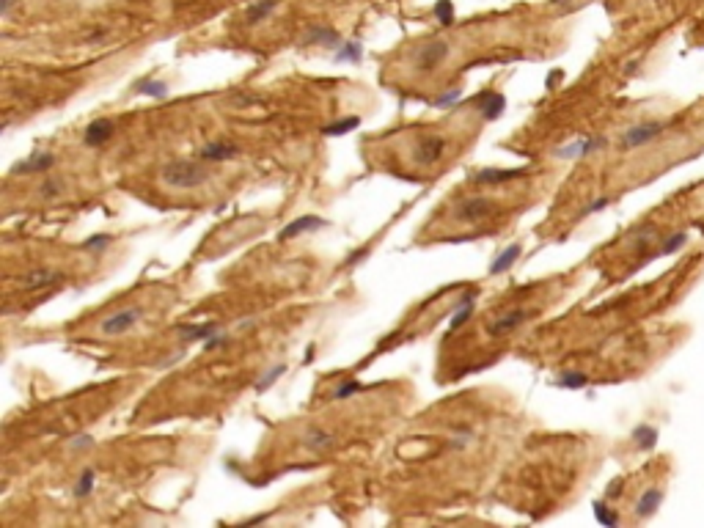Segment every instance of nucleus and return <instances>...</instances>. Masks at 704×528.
<instances>
[{"label":"nucleus","mask_w":704,"mask_h":528,"mask_svg":"<svg viewBox=\"0 0 704 528\" xmlns=\"http://www.w3.org/2000/svg\"><path fill=\"white\" fill-rule=\"evenodd\" d=\"M204 160H168L160 171V179L171 190H196L207 182Z\"/></svg>","instance_id":"nucleus-1"},{"label":"nucleus","mask_w":704,"mask_h":528,"mask_svg":"<svg viewBox=\"0 0 704 528\" xmlns=\"http://www.w3.org/2000/svg\"><path fill=\"white\" fill-rule=\"evenodd\" d=\"M666 129H668V121H641V124H636V127H630V129H625V132H622L619 146H622V149H627V151L641 149V146H646V143L657 140Z\"/></svg>","instance_id":"nucleus-2"},{"label":"nucleus","mask_w":704,"mask_h":528,"mask_svg":"<svg viewBox=\"0 0 704 528\" xmlns=\"http://www.w3.org/2000/svg\"><path fill=\"white\" fill-rule=\"evenodd\" d=\"M449 55H451V45L443 42V39H435V42H427V45H421V47L416 50L413 64H416L418 72L427 75V72H435L438 66H443Z\"/></svg>","instance_id":"nucleus-3"},{"label":"nucleus","mask_w":704,"mask_h":528,"mask_svg":"<svg viewBox=\"0 0 704 528\" xmlns=\"http://www.w3.org/2000/svg\"><path fill=\"white\" fill-rule=\"evenodd\" d=\"M495 215V201L487 196H468L457 207V221L460 223H481Z\"/></svg>","instance_id":"nucleus-4"},{"label":"nucleus","mask_w":704,"mask_h":528,"mask_svg":"<svg viewBox=\"0 0 704 528\" xmlns=\"http://www.w3.org/2000/svg\"><path fill=\"white\" fill-rule=\"evenodd\" d=\"M140 319H143V308H140V305H129V308H121V311L110 314V316L99 325V333H102V336H121V333L132 330Z\"/></svg>","instance_id":"nucleus-5"},{"label":"nucleus","mask_w":704,"mask_h":528,"mask_svg":"<svg viewBox=\"0 0 704 528\" xmlns=\"http://www.w3.org/2000/svg\"><path fill=\"white\" fill-rule=\"evenodd\" d=\"M446 138L443 135H424L416 146H413V160L418 162V165H424V168H429V165H435V162H440L443 160V154H446Z\"/></svg>","instance_id":"nucleus-6"},{"label":"nucleus","mask_w":704,"mask_h":528,"mask_svg":"<svg viewBox=\"0 0 704 528\" xmlns=\"http://www.w3.org/2000/svg\"><path fill=\"white\" fill-rule=\"evenodd\" d=\"M525 173H528L525 168H481V171H476L473 182L476 185H506V182L520 179Z\"/></svg>","instance_id":"nucleus-7"},{"label":"nucleus","mask_w":704,"mask_h":528,"mask_svg":"<svg viewBox=\"0 0 704 528\" xmlns=\"http://www.w3.org/2000/svg\"><path fill=\"white\" fill-rule=\"evenodd\" d=\"M64 278L61 270H53V267H34L31 273H25L20 278V289L25 292H34V289H45V286H53Z\"/></svg>","instance_id":"nucleus-8"},{"label":"nucleus","mask_w":704,"mask_h":528,"mask_svg":"<svg viewBox=\"0 0 704 528\" xmlns=\"http://www.w3.org/2000/svg\"><path fill=\"white\" fill-rule=\"evenodd\" d=\"M240 154V146L237 143H229V140H210L201 146L199 151V160L204 162H229Z\"/></svg>","instance_id":"nucleus-9"},{"label":"nucleus","mask_w":704,"mask_h":528,"mask_svg":"<svg viewBox=\"0 0 704 528\" xmlns=\"http://www.w3.org/2000/svg\"><path fill=\"white\" fill-rule=\"evenodd\" d=\"M113 132H116V124H113L110 118H94V121L86 127V132H83V143L91 146V149L105 146V143L113 138Z\"/></svg>","instance_id":"nucleus-10"},{"label":"nucleus","mask_w":704,"mask_h":528,"mask_svg":"<svg viewBox=\"0 0 704 528\" xmlns=\"http://www.w3.org/2000/svg\"><path fill=\"white\" fill-rule=\"evenodd\" d=\"M325 226H327V221H322V218H316V215H303V218L292 221L289 226H284V229L278 231V240L286 242V240H294V237H300V234H305V231H319V229H325Z\"/></svg>","instance_id":"nucleus-11"},{"label":"nucleus","mask_w":704,"mask_h":528,"mask_svg":"<svg viewBox=\"0 0 704 528\" xmlns=\"http://www.w3.org/2000/svg\"><path fill=\"white\" fill-rule=\"evenodd\" d=\"M218 330H223L218 322H193V325H179L176 327V333H179V338L185 341V344H196V341H207V338H212Z\"/></svg>","instance_id":"nucleus-12"},{"label":"nucleus","mask_w":704,"mask_h":528,"mask_svg":"<svg viewBox=\"0 0 704 528\" xmlns=\"http://www.w3.org/2000/svg\"><path fill=\"white\" fill-rule=\"evenodd\" d=\"M525 319H528V308H512V311H506L503 316H498V319L490 325V336H492V338H501V336L517 330Z\"/></svg>","instance_id":"nucleus-13"},{"label":"nucleus","mask_w":704,"mask_h":528,"mask_svg":"<svg viewBox=\"0 0 704 528\" xmlns=\"http://www.w3.org/2000/svg\"><path fill=\"white\" fill-rule=\"evenodd\" d=\"M53 165H55V154L53 151H36L28 160H20L12 168V173H47Z\"/></svg>","instance_id":"nucleus-14"},{"label":"nucleus","mask_w":704,"mask_h":528,"mask_svg":"<svg viewBox=\"0 0 704 528\" xmlns=\"http://www.w3.org/2000/svg\"><path fill=\"white\" fill-rule=\"evenodd\" d=\"M603 146H605V138H578V140L556 149V154L564 157V160H573V157H586V154H592V151H597Z\"/></svg>","instance_id":"nucleus-15"},{"label":"nucleus","mask_w":704,"mask_h":528,"mask_svg":"<svg viewBox=\"0 0 704 528\" xmlns=\"http://www.w3.org/2000/svg\"><path fill=\"white\" fill-rule=\"evenodd\" d=\"M479 110L484 121H495L503 110H506V97L498 91H481L479 94Z\"/></svg>","instance_id":"nucleus-16"},{"label":"nucleus","mask_w":704,"mask_h":528,"mask_svg":"<svg viewBox=\"0 0 704 528\" xmlns=\"http://www.w3.org/2000/svg\"><path fill=\"white\" fill-rule=\"evenodd\" d=\"M333 443H336V435H333L330 429H325V427H308L305 435H303V446H305L308 451H314V454L327 451Z\"/></svg>","instance_id":"nucleus-17"},{"label":"nucleus","mask_w":704,"mask_h":528,"mask_svg":"<svg viewBox=\"0 0 704 528\" xmlns=\"http://www.w3.org/2000/svg\"><path fill=\"white\" fill-rule=\"evenodd\" d=\"M476 289H470L465 297H462V303H460V308L454 311V316H451V322H449V330H446V336H451V333H457L470 316H473V311H476Z\"/></svg>","instance_id":"nucleus-18"},{"label":"nucleus","mask_w":704,"mask_h":528,"mask_svg":"<svg viewBox=\"0 0 704 528\" xmlns=\"http://www.w3.org/2000/svg\"><path fill=\"white\" fill-rule=\"evenodd\" d=\"M278 9V0H256L245 9V23L248 25H259L264 20H270V14Z\"/></svg>","instance_id":"nucleus-19"},{"label":"nucleus","mask_w":704,"mask_h":528,"mask_svg":"<svg viewBox=\"0 0 704 528\" xmlns=\"http://www.w3.org/2000/svg\"><path fill=\"white\" fill-rule=\"evenodd\" d=\"M305 45H325V47H338L341 45V39H338V34L333 31V28H327V25H314L308 34H305Z\"/></svg>","instance_id":"nucleus-20"},{"label":"nucleus","mask_w":704,"mask_h":528,"mask_svg":"<svg viewBox=\"0 0 704 528\" xmlns=\"http://www.w3.org/2000/svg\"><path fill=\"white\" fill-rule=\"evenodd\" d=\"M520 251H523V248H520L517 242H512L506 251H501V253L492 259V264H490V275H501V273H506V270H509V267L517 262Z\"/></svg>","instance_id":"nucleus-21"},{"label":"nucleus","mask_w":704,"mask_h":528,"mask_svg":"<svg viewBox=\"0 0 704 528\" xmlns=\"http://www.w3.org/2000/svg\"><path fill=\"white\" fill-rule=\"evenodd\" d=\"M660 501H663V490H660V487L646 490V492L638 498V503H636V514H638V517H649V514H655V509L660 506Z\"/></svg>","instance_id":"nucleus-22"},{"label":"nucleus","mask_w":704,"mask_h":528,"mask_svg":"<svg viewBox=\"0 0 704 528\" xmlns=\"http://www.w3.org/2000/svg\"><path fill=\"white\" fill-rule=\"evenodd\" d=\"M135 94L140 97H154V99H165L168 97V86L162 80H154V77H143L135 83Z\"/></svg>","instance_id":"nucleus-23"},{"label":"nucleus","mask_w":704,"mask_h":528,"mask_svg":"<svg viewBox=\"0 0 704 528\" xmlns=\"http://www.w3.org/2000/svg\"><path fill=\"white\" fill-rule=\"evenodd\" d=\"M364 58V45L361 42H341L336 47V61H352L358 64Z\"/></svg>","instance_id":"nucleus-24"},{"label":"nucleus","mask_w":704,"mask_h":528,"mask_svg":"<svg viewBox=\"0 0 704 528\" xmlns=\"http://www.w3.org/2000/svg\"><path fill=\"white\" fill-rule=\"evenodd\" d=\"M556 386H559V388H567V391H581V388L589 386V377H586L583 372H562V375L556 377Z\"/></svg>","instance_id":"nucleus-25"},{"label":"nucleus","mask_w":704,"mask_h":528,"mask_svg":"<svg viewBox=\"0 0 704 528\" xmlns=\"http://www.w3.org/2000/svg\"><path fill=\"white\" fill-rule=\"evenodd\" d=\"M94 481H97V473H94V468H86V470L80 473L77 484L72 487V495H75V498H88V495L94 492Z\"/></svg>","instance_id":"nucleus-26"},{"label":"nucleus","mask_w":704,"mask_h":528,"mask_svg":"<svg viewBox=\"0 0 704 528\" xmlns=\"http://www.w3.org/2000/svg\"><path fill=\"white\" fill-rule=\"evenodd\" d=\"M110 242H113V237H110V234H91L88 240H83V242H80V248H83V251H88V253H102V251H108V248H110Z\"/></svg>","instance_id":"nucleus-27"},{"label":"nucleus","mask_w":704,"mask_h":528,"mask_svg":"<svg viewBox=\"0 0 704 528\" xmlns=\"http://www.w3.org/2000/svg\"><path fill=\"white\" fill-rule=\"evenodd\" d=\"M358 124H361V118H358V116H347V118H341V121L327 124L322 132H325V135H344V132H352Z\"/></svg>","instance_id":"nucleus-28"},{"label":"nucleus","mask_w":704,"mask_h":528,"mask_svg":"<svg viewBox=\"0 0 704 528\" xmlns=\"http://www.w3.org/2000/svg\"><path fill=\"white\" fill-rule=\"evenodd\" d=\"M61 193H64V182L58 179V176H45V182L39 188V196L50 201V199H61Z\"/></svg>","instance_id":"nucleus-29"},{"label":"nucleus","mask_w":704,"mask_h":528,"mask_svg":"<svg viewBox=\"0 0 704 528\" xmlns=\"http://www.w3.org/2000/svg\"><path fill=\"white\" fill-rule=\"evenodd\" d=\"M284 372H286V366H284V364H278V366H273L270 372H264V377H259V380H256V391L262 394V391L273 388V386L281 380V375H284Z\"/></svg>","instance_id":"nucleus-30"},{"label":"nucleus","mask_w":704,"mask_h":528,"mask_svg":"<svg viewBox=\"0 0 704 528\" xmlns=\"http://www.w3.org/2000/svg\"><path fill=\"white\" fill-rule=\"evenodd\" d=\"M435 17L440 20V25H454V6H451V0H438L435 3Z\"/></svg>","instance_id":"nucleus-31"},{"label":"nucleus","mask_w":704,"mask_h":528,"mask_svg":"<svg viewBox=\"0 0 704 528\" xmlns=\"http://www.w3.org/2000/svg\"><path fill=\"white\" fill-rule=\"evenodd\" d=\"M361 391V383H355V380H347V383H341L336 391H333V399H349V397H355Z\"/></svg>","instance_id":"nucleus-32"},{"label":"nucleus","mask_w":704,"mask_h":528,"mask_svg":"<svg viewBox=\"0 0 704 528\" xmlns=\"http://www.w3.org/2000/svg\"><path fill=\"white\" fill-rule=\"evenodd\" d=\"M460 97H462V88H449V91H443V94L435 99V108H449V105L460 102Z\"/></svg>","instance_id":"nucleus-33"},{"label":"nucleus","mask_w":704,"mask_h":528,"mask_svg":"<svg viewBox=\"0 0 704 528\" xmlns=\"http://www.w3.org/2000/svg\"><path fill=\"white\" fill-rule=\"evenodd\" d=\"M470 440H473V432H470V429H460V432L451 435V446H454V449H465Z\"/></svg>","instance_id":"nucleus-34"},{"label":"nucleus","mask_w":704,"mask_h":528,"mask_svg":"<svg viewBox=\"0 0 704 528\" xmlns=\"http://www.w3.org/2000/svg\"><path fill=\"white\" fill-rule=\"evenodd\" d=\"M226 344H229V333H226V330H218L212 338L204 341V349H215V347H226Z\"/></svg>","instance_id":"nucleus-35"},{"label":"nucleus","mask_w":704,"mask_h":528,"mask_svg":"<svg viewBox=\"0 0 704 528\" xmlns=\"http://www.w3.org/2000/svg\"><path fill=\"white\" fill-rule=\"evenodd\" d=\"M594 514H597V520H600V523H605V525H614V523L619 520L616 514H611V512L605 509V503H594Z\"/></svg>","instance_id":"nucleus-36"},{"label":"nucleus","mask_w":704,"mask_h":528,"mask_svg":"<svg viewBox=\"0 0 704 528\" xmlns=\"http://www.w3.org/2000/svg\"><path fill=\"white\" fill-rule=\"evenodd\" d=\"M636 440L646 449V446H652V443H655V432H652L649 427H641V429H636Z\"/></svg>","instance_id":"nucleus-37"},{"label":"nucleus","mask_w":704,"mask_h":528,"mask_svg":"<svg viewBox=\"0 0 704 528\" xmlns=\"http://www.w3.org/2000/svg\"><path fill=\"white\" fill-rule=\"evenodd\" d=\"M75 451H83V449H91L94 446V438L91 435H75V440L69 443Z\"/></svg>","instance_id":"nucleus-38"},{"label":"nucleus","mask_w":704,"mask_h":528,"mask_svg":"<svg viewBox=\"0 0 704 528\" xmlns=\"http://www.w3.org/2000/svg\"><path fill=\"white\" fill-rule=\"evenodd\" d=\"M603 207H608V199H600V201H594V204H589L586 210H583V215H592V212H600Z\"/></svg>","instance_id":"nucleus-39"},{"label":"nucleus","mask_w":704,"mask_h":528,"mask_svg":"<svg viewBox=\"0 0 704 528\" xmlns=\"http://www.w3.org/2000/svg\"><path fill=\"white\" fill-rule=\"evenodd\" d=\"M14 6V0H0V14H9Z\"/></svg>","instance_id":"nucleus-40"},{"label":"nucleus","mask_w":704,"mask_h":528,"mask_svg":"<svg viewBox=\"0 0 704 528\" xmlns=\"http://www.w3.org/2000/svg\"><path fill=\"white\" fill-rule=\"evenodd\" d=\"M652 3H660V0H652Z\"/></svg>","instance_id":"nucleus-41"}]
</instances>
